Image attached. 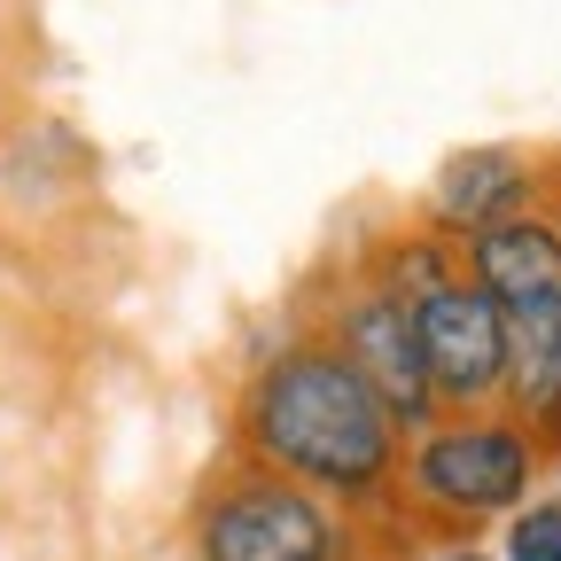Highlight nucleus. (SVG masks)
<instances>
[{"label": "nucleus", "instance_id": "1", "mask_svg": "<svg viewBox=\"0 0 561 561\" xmlns=\"http://www.w3.org/2000/svg\"><path fill=\"white\" fill-rule=\"evenodd\" d=\"M242 437H250L257 468L320 491L328 507L382 500L398 483V468H405V430L390 421V405L351 375V359L335 343L273 351L250 375Z\"/></svg>", "mask_w": 561, "mask_h": 561}, {"label": "nucleus", "instance_id": "2", "mask_svg": "<svg viewBox=\"0 0 561 561\" xmlns=\"http://www.w3.org/2000/svg\"><path fill=\"white\" fill-rule=\"evenodd\" d=\"M398 483L413 491V507H430L437 523H507L515 507H530L538 483V437L523 421H491V413H460L421 430Z\"/></svg>", "mask_w": 561, "mask_h": 561}, {"label": "nucleus", "instance_id": "3", "mask_svg": "<svg viewBox=\"0 0 561 561\" xmlns=\"http://www.w3.org/2000/svg\"><path fill=\"white\" fill-rule=\"evenodd\" d=\"M343 553H351L343 515L273 468H234L195 507V561H343Z\"/></svg>", "mask_w": 561, "mask_h": 561}, {"label": "nucleus", "instance_id": "4", "mask_svg": "<svg viewBox=\"0 0 561 561\" xmlns=\"http://www.w3.org/2000/svg\"><path fill=\"white\" fill-rule=\"evenodd\" d=\"M328 343L351 359V375H359V382L390 405V421H398L405 437L437 430V390H430V367H421L413 305H398L382 280H367V289L335 312V335H328Z\"/></svg>", "mask_w": 561, "mask_h": 561}, {"label": "nucleus", "instance_id": "5", "mask_svg": "<svg viewBox=\"0 0 561 561\" xmlns=\"http://www.w3.org/2000/svg\"><path fill=\"white\" fill-rule=\"evenodd\" d=\"M413 335H421V367H430L437 405H483L507 390V328L476 280L460 273L453 289H437L430 305H413Z\"/></svg>", "mask_w": 561, "mask_h": 561}, {"label": "nucleus", "instance_id": "6", "mask_svg": "<svg viewBox=\"0 0 561 561\" xmlns=\"http://www.w3.org/2000/svg\"><path fill=\"white\" fill-rule=\"evenodd\" d=\"M530 187L538 180L515 149H460V157H445V172L430 187V210H437L430 227L453 242H476L507 219H530Z\"/></svg>", "mask_w": 561, "mask_h": 561}, {"label": "nucleus", "instance_id": "7", "mask_svg": "<svg viewBox=\"0 0 561 561\" xmlns=\"http://www.w3.org/2000/svg\"><path fill=\"white\" fill-rule=\"evenodd\" d=\"M468 250V280L500 305V312H530V305H561V227L546 219H507Z\"/></svg>", "mask_w": 561, "mask_h": 561}, {"label": "nucleus", "instance_id": "8", "mask_svg": "<svg viewBox=\"0 0 561 561\" xmlns=\"http://www.w3.org/2000/svg\"><path fill=\"white\" fill-rule=\"evenodd\" d=\"M507 561H561V491L553 500H530L507 515V538H500Z\"/></svg>", "mask_w": 561, "mask_h": 561}, {"label": "nucleus", "instance_id": "9", "mask_svg": "<svg viewBox=\"0 0 561 561\" xmlns=\"http://www.w3.org/2000/svg\"><path fill=\"white\" fill-rule=\"evenodd\" d=\"M421 561H491L483 546H437V553H421Z\"/></svg>", "mask_w": 561, "mask_h": 561}]
</instances>
